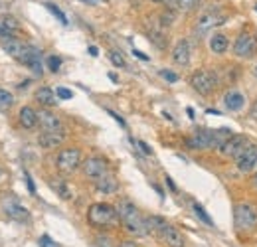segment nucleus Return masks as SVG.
<instances>
[{
  "mask_svg": "<svg viewBox=\"0 0 257 247\" xmlns=\"http://www.w3.org/2000/svg\"><path fill=\"white\" fill-rule=\"evenodd\" d=\"M132 53H134V55H136V57H138V59H144V61H146V59H148V55H144V53H140V51H138V49H132Z\"/></svg>",
  "mask_w": 257,
  "mask_h": 247,
  "instance_id": "obj_39",
  "label": "nucleus"
},
{
  "mask_svg": "<svg viewBox=\"0 0 257 247\" xmlns=\"http://www.w3.org/2000/svg\"><path fill=\"white\" fill-rule=\"evenodd\" d=\"M254 184H256V188H257V176L254 178Z\"/></svg>",
  "mask_w": 257,
  "mask_h": 247,
  "instance_id": "obj_46",
  "label": "nucleus"
},
{
  "mask_svg": "<svg viewBox=\"0 0 257 247\" xmlns=\"http://www.w3.org/2000/svg\"><path fill=\"white\" fill-rule=\"evenodd\" d=\"M224 105H226V109H230V111H240V109L246 105V97H244V93L232 89V91H228V93L224 95Z\"/></svg>",
  "mask_w": 257,
  "mask_h": 247,
  "instance_id": "obj_22",
  "label": "nucleus"
},
{
  "mask_svg": "<svg viewBox=\"0 0 257 247\" xmlns=\"http://www.w3.org/2000/svg\"><path fill=\"white\" fill-rule=\"evenodd\" d=\"M256 75H257V65H256Z\"/></svg>",
  "mask_w": 257,
  "mask_h": 247,
  "instance_id": "obj_48",
  "label": "nucleus"
},
{
  "mask_svg": "<svg viewBox=\"0 0 257 247\" xmlns=\"http://www.w3.org/2000/svg\"><path fill=\"white\" fill-rule=\"evenodd\" d=\"M46 8H48V10H50V12H52V14H54V16H56V18H58L62 24H67V18H65V14H64V12H62V10H60L56 4H52V2H46Z\"/></svg>",
  "mask_w": 257,
  "mask_h": 247,
  "instance_id": "obj_28",
  "label": "nucleus"
},
{
  "mask_svg": "<svg viewBox=\"0 0 257 247\" xmlns=\"http://www.w3.org/2000/svg\"><path fill=\"white\" fill-rule=\"evenodd\" d=\"M234 133L226 127H220L216 131L212 129H198L186 139V147L192 150H208V148H222V145L232 137Z\"/></svg>",
  "mask_w": 257,
  "mask_h": 247,
  "instance_id": "obj_1",
  "label": "nucleus"
},
{
  "mask_svg": "<svg viewBox=\"0 0 257 247\" xmlns=\"http://www.w3.org/2000/svg\"><path fill=\"white\" fill-rule=\"evenodd\" d=\"M228 48H230V40H228V36H224V34H214V36L210 38V49H212L214 53L222 55V53H226V51H228Z\"/></svg>",
  "mask_w": 257,
  "mask_h": 247,
  "instance_id": "obj_23",
  "label": "nucleus"
},
{
  "mask_svg": "<svg viewBox=\"0 0 257 247\" xmlns=\"http://www.w3.org/2000/svg\"><path fill=\"white\" fill-rule=\"evenodd\" d=\"M83 2H85V4H101L103 0H83Z\"/></svg>",
  "mask_w": 257,
  "mask_h": 247,
  "instance_id": "obj_43",
  "label": "nucleus"
},
{
  "mask_svg": "<svg viewBox=\"0 0 257 247\" xmlns=\"http://www.w3.org/2000/svg\"><path fill=\"white\" fill-rule=\"evenodd\" d=\"M87 222L91 228H97V230H111L117 224H121L117 208L111 204H105V202L93 204L87 210Z\"/></svg>",
  "mask_w": 257,
  "mask_h": 247,
  "instance_id": "obj_3",
  "label": "nucleus"
},
{
  "mask_svg": "<svg viewBox=\"0 0 257 247\" xmlns=\"http://www.w3.org/2000/svg\"><path fill=\"white\" fill-rule=\"evenodd\" d=\"M26 184H28V190H30V194L34 196V194H36V186H34V182H32V176H30V174H26Z\"/></svg>",
  "mask_w": 257,
  "mask_h": 247,
  "instance_id": "obj_37",
  "label": "nucleus"
},
{
  "mask_svg": "<svg viewBox=\"0 0 257 247\" xmlns=\"http://www.w3.org/2000/svg\"><path fill=\"white\" fill-rule=\"evenodd\" d=\"M119 247H138L136 246V244H134V242H121V244H119Z\"/></svg>",
  "mask_w": 257,
  "mask_h": 247,
  "instance_id": "obj_40",
  "label": "nucleus"
},
{
  "mask_svg": "<svg viewBox=\"0 0 257 247\" xmlns=\"http://www.w3.org/2000/svg\"><path fill=\"white\" fill-rule=\"evenodd\" d=\"M192 210H194V214H196V216H198L206 226H210V228L214 226V220H212V218H210V214L204 210V206H200L198 202H194V204H192Z\"/></svg>",
  "mask_w": 257,
  "mask_h": 247,
  "instance_id": "obj_26",
  "label": "nucleus"
},
{
  "mask_svg": "<svg viewBox=\"0 0 257 247\" xmlns=\"http://www.w3.org/2000/svg\"><path fill=\"white\" fill-rule=\"evenodd\" d=\"M162 4H164L168 10H172V12H174V10H178V0H164Z\"/></svg>",
  "mask_w": 257,
  "mask_h": 247,
  "instance_id": "obj_36",
  "label": "nucleus"
},
{
  "mask_svg": "<svg viewBox=\"0 0 257 247\" xmlns=\"http://www.w3.org/2000/svg\"><path fill=\"white\" fill-rule=\"evenodd\" d=\"M134 145H136V147H138V148H140V150H142V152H144L146 156H150V154H152L150 147H148V145H146L144 141H134Z\"/></svg>",
  "mask_w": 257,
  "mask_h": 247,
  "instance_id": "obj_35",
  "label": "nucleus"
},
{
  "mask_svg": "<svg viewBox=\"0 0 257 247\" xmlns=\"http://www.w3.org/2000/svg\"><path fill=\"white\" fill-rule=\"evenodd\" d=\"M89 53H91V55H99V49H97L95 46H89Z\"/></svg>",
  "mask_w": 257,
  "mask_h": 247,
  "instance_id": "obj_41",
  "label": "nucleus"
},
{
  "mask_svg": "<svg viewBox=\"0 0 257 247\" xmlns=\"http://www.w3.org/2000/svg\"><path fill=\"white\" fill-rule=\"evenodd\" d=\"M107 113H109V115H111V117H113V119H115V121H117L121 127H127V123H125V121H123V119H121V117H119L115 111H107Z\"/></svg>",
  "mask_w": 257,
  "mask_h": 247,
  "instance_id": "obj_38",
  "label": "nucleus"
},
{
  "mask_svg": "<svg viewBox=\"0 0 257 247\" xmlns=\"http://www.w3.org/2000/svg\"><path fill=\"white\" fill-rule=\"evenodd\" d=\"M64 133H46V131H42V135L38 137V145L42 147V148H56V147H60L62 143H64Z\"/></svg>",
  "mask_w": 257,
  "mask_h": 247,
  "instance_id": "obj_21",
  "label": "nucleus"
},
{
  "mask_svg": "<svg viewBox=\"0 0 257 247\" xmlns=\"http://www.w3.org/2000/svg\"><path fill=\"white\" fill-rule=\"evenodd\" d=\"M158 238L168 247H184V236L174 226H170V224H166L162 228V232L158 234Z\"/></svg>",
  "mask_w": 257,
  "mask_h": 247,
  "instance_id": "obj_16",
  "label": "nucleus"
},
{
  "mask_svg": "<svg viewBox=\"0 0 257 247\" xmlns=\"http://www.w3.org/2000/svg\"><path fill=\"white\" fill-rule=\"evenodd\" d=\"M234 53L240 59H250L257 53V36L250 30H242L234 42Z\"/></svg>",
  "mask_w": 257,
  "mask_h": 247,
  "instance_id": "obj_7",
  "label": "nucleus"
},
{
  "mask_svg": "<svg viewBox=\"0 0 257 247\" xmlns=\"http://www.w3.org/2000/svg\"><path fill=\"white\" fill-rule=\"evenodd\" d=\"M190 85L194 87L196 93L208 97V95H212V93L216 91V87H218V75H216V71H212V69H196V71L192 73V77H190Z\"/></svg>",
  "mask_w": 257,
  "mask_h": 247,
  "instance_id": "obj_5",
  "label": "nucleus"
},
{
  "mask_svg": "<svg viewBox=\"0 0 257 247\" xmlns=\"http://www.w3.org/2000/svg\"><path fill=\"white\" fill-rule=\"evenodd\" d=\"M38 125H40V129L46 131V133H64V123H62V119H60L56 113L48 111V109H40V111H38Z\"/></svg>",
  "mask_w": 257,
  "mask_h": 247,
  "instance_id": "obj_12",
  "label": "nucleus"
},
{
  "mask_svg": "<svg viewBox=\"0 0 257 247\" xmlns=\"http://www.w3.org/2000/svg\"><path fill=\"white\" fill-rule=\"evenodd\" d=\"M256 10H257V6H256Z\"/></svg>",
  "mask_w": 257,
  "mask_h": 247,
  "instance_id": "obj_49",
  "label": "nucleus"
},
{
  "mask_svg": "<svg viewBox=\"0 0 257 247\" xmlns=\"http://www.w3.org/2000/svg\"><path fill=\"white\" fill-rule=\"evenodd\" d=\"M236 166L242 174H250L257 166V145H250L238 158H236Z\"/></svg>",
  "mask_w": 257,
  "mask_h": 247,
  "instance_id": "obj_13",
  "label": "nucleus"
},
{
  "mask_svg": "<svg viewBox=\"0 0 257 247\" xmlns=\"http://www.w3.org/2000/svg\"><path fill=\"white\" fill-rule=\"evenodd\" d=\"M252 115H254V119L257 121V101H256V105H254V109H252Z\"/></svg>",
  "mask_w": 257,
  "mask_h": 247,
  "instance_id": "obj_44",
  "label": "nucleus"
},
{
  "mask_svg": "<svg viewBox=\"0 0 257 247\" xmlns=\"http://www.w3.org/2000/svg\"><path fill=\"white\" fill-rule=\"evenodd\" d=\"M252 145V141L246 137V135H232L224 145H222V148H220V152L224 154V156H228V158H238L248 147Z\"/></svg>",
  "mask_w": 257,
  "mask_h": 247,
  "instance_id": "obj_10",
  "label": "nucleus"
},
{
  "mask_svg": "<svg viewBox=\"0 0 257 247\" xmlns=\"http://www.w3.org/2000/svg\"><path fill=\"white\" fill-rule=\"evenodd\" d=\"M60 67H62V59H60L58 55H50V57H48V69H50L52 73H58Z\"/></svg>",
  "mask_w": 257,
  "mask_h": 247,
  "instance_id": "obj_29",
  "label": "nucleus"
},
{
  "mask_svg": "<svg viewBox=\"0 0 257 247\" xmlns=\"http://www.w3.org/2000/svg\"><path fill=\"white\" fill-rule=\"evenodd\" d=\"M117 188H119V182H117V178L111 172H107L105 176H101L99 180H95V190L99 194H107L109 196V194H115Z\"/></svg>",
  "mask_w": 257,
  "mask_h": 247,
  "instance_id": "obj_18",
  "label": "nucleus"
},
{
  "mask_svg": "<svg viewBox=\"0 0 257 247\" xmlns=\"http://www.w3.org/2000/svg\"><path fill=\"white\" fill-rule=\"evenodd\" d=\"M150 2H154V4H162L164 0H150Z\"/></svg>",
  "mask_w": 257,
  "mask_h": 247,
  "instance_id": "obj_45",
  "label": "nucleus"
},
{
  "mask_svg": "<svg viewBox=\"0 0 257 247\" xmlns=\"http://www.w3.org/2000/svg\"><path fill=\"white\" fill-rule=\"evenodd\" d=\"M95 246L97 247H113V240L109 236H97L95 238Z\"/></svg>",
  "mask_w": 257,
  "mask_h": 247,
  "instance_id": "obj_32",
  "label": "nucleus"
},
{
  "mask_svg": "<svg viewBox=\"0 0 257 247\" xmlns=\"http://www.w3.org/2000/svg\"><path fill=\"white\" fill-rule=\"evenodd\" d=\"M18 61L28 65L38 75H42V71H44V67H42V51L38 48H34V46H26V49H24V53H22V57Z\"/></svg>",
  "mask_w": 257,
  "mask_h": 247,
  "instance_id": "obj_14",
  "label": "nucleus"
},
{
  "mask_svg": "<svg viewBox=\"0 0 257 247\" xmlns=\"http://www.w3.org/2000/svg\"><path fill=\"white\" fill-rule=\"evenodd\" d=\"M83 164V156H81V150L75 148V147H67V148H62L56 156V168L62 172V174H71L73 170H77L79 166Z\"/></svg>",
  "mask_w": 257,
  "mask_h": 247,
  "instance_id": "obj_6",
  "label": "nucleus"
},
{
  "mask_svg": "<svg viewBox=\"0 0 257 247\" xmlns=\"http://www.w3.org/2000/svg\"><path fill=\"white\" fill-rule=\"evenodd\" d=\"M160 77H164L168 83H176L178 81V75L174 71H170V69H160Z\"/></svg>",
  "mask_w": 257,
  "mask_h": 247,
  "instance_id": "obj_33",
  "label": "nucleus"
},
{
  "mask_svg": "<svg viewBox=\"0 0 257 247\" xmlns=\"http://www.w3.org/2000/svg\"><path fill=\"white\" fill-rule=\"evenodd\" d=\"M109 57H111V61H113L117 67H125V65H127V63H125V57H123L119 51H111Z\"/></svg>",
  "mask_w": 257,
  "mask_h": 247,
  "instance_id": "obj_31",
  "label": "nucleus"
},
{
  "mask_svg": "<svg viewBox=\"0 0 257 247\" xmlns=\"http://www.w3.org/2000/svg\"><path fill=\"white\" fill-rule=\"evenodd\" d=\"M2 212L14 220V222H20V224H28L32 218H30V212L26 206H22L16 198H4L2 200Z\"/></svg>",
  "mask_w": 257,
  "mask_h": 247,
  "instance_id": "obj_11",
  "label": "nucleus"
},
{
  "mask_svg": "<svg viewBox=\"0 0 257 247\" xmlns=\"http://www.w3.org/2000/svg\"><path fill=\"white\" fill-rule=\"evenodd\" d=\"M26 46H28V44H24V42L18 40V38H2V48H4V51H6L8 55H12L14 59H20V57H22Z\"/></svg>",
  "mask_w": 257,
  "mask_h": 247,
  "instance_id": "obj_17",
  "label": "nucleus"
},
{
  "mask_svg": "<svg viewBox=\"0 0 257 247\" xmlns=\"http://www.w3.org/2000/svg\"><path fill=\"white\" fill-rule=\"evenodd\" d=\"M14 105V95L6 89H0V109H10Z\"/></svg>",
  "mask_w": 257,
  "mask_h": 247,
  "instance_id": "obj_27",
  "label": "nucleus"
},
{
  "mask_svg": "<svg viewBox=\"0 0 257 247\" xmlns=\"http://www.w3.org/2000/svg\"><path fill=\"white\" fill-rule=\"evenodd\" d=\"M58 93H54L50 87H40L38 91H36V99H38V103H42V105H46V107H54L56 103H58Z\"/></svg>",
  "mask_w": 257,
  "mask_h": 247,
  "instance_id": "obj_24",
  "label": "nucleus"
},
{
  "mask_svg": "<svg viewBox=\"0 0 257 247\" xmlns=\"http://www.w3.org/2000/svg\"><path fill=\"white\" fill-rule=\"evenodd\" d=\"M166 224H168V222H166L164 218H160V216H146V228H148V234L158 236Z\"/></svg>",
  "mask_w": 257,
  "mask_h": 247,
  "instance_id": "obj_25",
  "label": "nucleus"
},
{
  "mask_svg": "<svg viewBox=\"0 0 257 247\" xmlns=\"http://www.w3.org/2000/svg\"><path fill=\"white\" fill-rule=\"evenodd\" d=\"M224 22H226V16H224L218 8H210V10H206L204 14H200V18L196 20L194 32H196L198 36H204V34L212 32L216 26H220V24H224Z\"/></svg>",
  "mask_w": 257,
  "mask_h": 247,
  "instance_id": "obj_8",
  "label": "nucleus"
},
{
  "mask_svg": "<svg viewBox=\"0 0 257 247\" xmlns=\"http://www.w3.org/2000/svg\"><path fill=\"white\" fill-rule=\"evenodd\" d=\"M81 168H83V174H85L89 180L95 182V180H99L101 176H105V174L109 172V162H107L103 156H89V158L83 160Z\"/></svg>",
  "mask_w": 257,
  "mask_h": 247,
  "instance_id": "obj_9",
  "label": "nucleus"
},
{
  "mask_svg": "<svg viewBox=\"0 0 257 247\" xmlns=\"http://www.w3.org/2000/svg\"><path fill=\"white\" fill-rule=\"evenodd\" d=\"M234 228L240 236H252L257 230V210L252 204H238L234 208Z\"/></svg>",
  "mask_w": 257,
  "mask_h": 247,
  "instance_id": "obj_4",
  "label": "nucleus"
},
{
  "mask_svg": "<svg viewBox=\"0 0 257 247\" xmlns=\"http://www.w3.org/2000/svg\"><path fill=\"white\" fill-rule=\"evenodd\" d=\"M202 0H178V10H192L200 4Z\"/></svg>",
  "mask_w": 257,
  "mask_h": 247,
  "instance_id": "obj_30",
  "label": "nucleus"
},
{
  "mask_svg": "<svg viewBox=\"0 0 257 247\" xmlns=\"http://www.w3.org/2000/svg\"><path fill=\"white\" fill-rule=\"evenodd\" d=\"M190 57H192V48H190V42L188 40H178L174 49H172V61L176 65H188L190 63Z\"/></svg>",
  "mask_w": 257,
  "mask_h": 247,
  "instance_id": "obj_15",
  "label": "nucleus"
},
{
  "mask_svg": "<svg viewBox=\"0 0 257 247\" xmlns=\"http://www.w3.org/2000/svg\"><path fill=\"white\" fill-rule=\"evenodd\" d=\"M56 93H58V97H60V99H71V97H73V93H71L67 87H58V89H56Z\"/></svg>",
  "mask_w": 257,
  "mask_h": 247,
  "instance_id": "obj_34",
  "label": "nucleus"
},
{
  "mask_svg": "<svg viewBox=\"0 0 257 247\" xmlns=\"http://www.w3.org/2000/svg\"><path fill=\"white\" fill-rule=\"evenodd\" d=\"M117 212H119V220H121L123 228L127 230L128 234H132L136 238H142V236L148 234L146 218L138 212V208L130 200H121L117 204Z\"/></svg>",
  "mask_w": 257,
  "mask_h": 247,
  "instance_id": "obj_2",
  "label": "nucleus"
},
{
  "mask_svg": "<svg viewBox=\"0 0 257 247\" xmlns=\"http://www.w3.org/2000/svg\"><path fill=\"white\" fill-rule=\"evenodd\" d=\"M18 119H20V125L28 131H34L38 127V111H34L32 107H22L18 113Z\"/></svg>",
  "mask_w": 257,
  "mask_h": 247,
  "instance_id": "obj_20",
  "label": "nucleus"
},
{
  "mask_svg": "<svg viewBox=\"0 0 257 247\" xmlns=\"http://www.w3.org/2000/svg\"><path fill=\"white\" fill-rule=\"evenodd\" d=\"M2 176H4V172H2V168H0V178H2Z\"/></svg>",
  "mask_w": 257,
  "mask_h": 247,
  "instance_id": "obj_47",
  "label": "nucleus"
},
{
  "mask_svg": "<svg viewBox=\"0 0 257 247\" xmlns=\"http://www.w3.org/2000/svg\"><path fill=\"white\" fill-rule=\"evenodd\" d=\"M20 24L14 16H0V38H16Z\"/></svg>",
  "mask_w": 257,
  "mask_h": 247,
  "instance_id": "obj_19",
  "label": "nucleus"
},
{
  "mask_svg": "<svg viewBox=\"0 0 257 247\" xmlns=\"http://www.w3.org/2000/svg\"><path fill=\"white\" fill-rule=\"evenodd\" d=\"M166 184H168V186H170V188H172V190H176V186H174V182H172V180H170V178H168V176H166Z\"/></svg>",
  "mask_w": 257,
  "mask_h": 247,
  "instance_id": "obj_42",
  "label": "nucleus"
}]
</instances>
